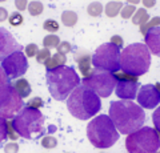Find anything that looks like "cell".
<instances>
[{
  "mask_svg": "<svg viewBox=\"0 0 160 153\" xmlns=\"http://www.w3.org/2000/svg\"><path fill=\"white\" fill-rule=\"evenodd\" d=\"M156 27H160V17H159V16H156V17L151 19V20H149V22L146 24V26L140 27V33L146 36V35H147V32L149 31V29L156 28Z\"/></svg>",
  "mask_w": 160,
  "mask_h": 153,
  "instance_id": "obj_23",
  "label": "cell"
},
{
  "mask_svg": "<svg viewBox=\"0 0 160 153\" xmlns=\"http://www.w3.org/2000/svg\"><path fill=\"white\" fill-rule=\"evenodd\" d=\"M156 153H158V152H156Z\"/></svg>",
  "mask_w": 160,
  "mask_h": 153,
  "instance_id": "obj_44",
  "label": "cell"
},
{
  "mask_svg": "<svg viewBox=\"0 0 160 153\" xmlns=\"http://www.w3.org/2000/svg\"><path fill=\"white\" fill-rule=\"evenodd\" d=\"M87 12H88V15H91V16L98 17L103 12V6L100 3H98V2H93L87 7Z\"/></svg>",
  "mask_w": 160,
  "mask_h": 153,
  "instance_id": "obj_24",
  "label": "cell"
},
{
  "mask_svg": "<svg viewBox=\"0 0 160 153\" xmlns=\"http://www.w3.org/2000/svg\"><path fill=\"white\" fill-rule=\"evenodd\" d=\"M8 22H9L11 26L18 27V26H20V24H23L24 17H23V15L20 12H12L11 15H9V17H8Z\"/></svg>",
  "mask_w": 160,
  "mask_h": 153,
  "instance_id": "obj_28",
  "label": "cell"
},
{
  "mask_svg": "<svg viewBox=\"0 0 160 153\" xmlns=\"http://www.w3.org/2000/svg\"><path fill=\"white\" fill-rule=\"evenodd\" d=\"M108 113L116 129L123 135H131L139 131L146 122L144 109L133 101H112Z\"/></svg>",
  "mask_w": 160,
  "mask_h": 153,
  "instance_id": "obj_1",
  "label": "cell"
},
{
  "mask_svg": "<svg viewBox=\"0 0 160 153\" xmlns=\"http://www.w3.org/2000/svg\"><path fill=\"white\" fill-rule=\"evenodd\" d=\"M82 83H83L82 85L93 91L99 97H108L112 93V91L116 88L118 80L113 73L111 72L102 71V69H93L91 76L84 77Z\"/></svg>",
  "mask_w": 160,
  "mask_h": 153,
  "instance_id": "obj_9",
  "label": "cell"
},
{
  "mask_svg": "<svg viewBox=\"0 0 160 153\" xmlns=\"http://www.w3.org/2000/svg\"><path fill=\"white\" fill-rule=\"evenodd\" d=\"M71 49H72V47H71V44H69L68 41H62L59 44V47H58V53L66 55V53H68Z\"/></svg>",
  "mask_w": 160,
  "mask_h": 153,
  "instance_id": "obj_34",
  "label": "cell"
},
{
  "mask_svg": "<svg viewBox=\"0 0 160 153\" xmlns=\"http://www.w3.org/2000/svg\"><path fill=\"white\" fill-rule=\"evenodd\" d=\"M123 3L120 2H109L106 6V15L108 17H115L119 13V11L122 9Z\"/></svg>",
  "mask_w": 160,
  "mask_h": 153,
  "instance_id": "obj_21",
  "label": "cell"
},
{
  "mask_svg": "<svg viewBox=\"0 0 160 153\" xmlns=\"http://www.w3.org/2000/svg\"><path fill=\"white\" fill-rule=\"evenodd\" d=\"M13 129L16 133L27 140H35L42 137L46 133L44 127V116L39 109L26 107L12 120Z\"/></svg>",
  "mask_w": 160,
  "mask_h": 153,
  "instance_id": "obj_6",
  "label": "cell"
},
{
  "mask_svg": "<svg viewBox=\"0 0 160 153\" xmlns=\"http://www.w3.org/2000/svg\"><path fill=\"white\" fill-rule=\"evenodd\" d=\"M8 137V121L0 117V144H3Z\"/></svg>",
  "mask_w": 160,
  "mask_h": 153,
  "instance_id": "obj_26",
  "label": "cell"
},
{
  "mask_svg": "<svg viewBox=\"0 0 160 153\" xmlns=\"http://www.w3.org/2000/svg\"><path fill=\"white\" fill-rule=\"evenodd\" d=\"M75 61L78 63L79 71L84 77L91 76V73L93 72V69H91V63H92V57L91 53L87 52L86 49H78L73 55Z\"/></svg>",
  "mask_w": 160,
  "mask_h": 153,
  "instance_id": "obj_15",
  "label": "cell"
},
{
  "mask_svg": "<svg viewBox=\"0 0 160 153\" xmlns=\"http://www.w3.org/2000/svg\"><path fill=\"white\" fill-rule=\"evenodd\" d=\"M67 61V57L66 55H62V53H55L53 56H51V59L44 64L47 68V71H52V69H56L59 67H64V64Z\"/></svg>",
  "mask_w": 160,
  "mask_h": 153,
  "instance_id": "obj_18",
  "label": "cell"
},
{
  "mask_svg": "<svg viewBox=\"0 0 160 153\" xmlns=\"http://www.w3.org/2000/svg\"><path fill=\"white\" fill-rule=\"evenodd\" d=\"M2 68L6 72L8 79H18L22 77L28 69V60L27 56L22 51L12 53L11 56L4 59L2 61Z\"/></svg>",
  "mask_w": 160,
  "mask_h": 153,
  "instance_id": "obj_11",
  "label": "cell"
},
{
  "mask_svg": "<svg viewBox=\"0 0 160 153\" xmlns=\"http://www.w3.org/2000/svg\"><path fill=\"white\" fill-rule=\"evenodd\" d=\"M23 109V98L13 89L11 83L0 88V117L6 118V120L15 118Z\"/></svg>",
  "mask_w": 160,
  "mask_h": 153,
  "instance_id": "obj_10",
  "label": "cell"
},
{
  "mask_svg": "<svg viewBox=\"0 0 160 153\" xmlns=\"http://www.w3.org/2000/svg\"><path fill=\"white\" fill-rule=\"evenodd\" d=\"M158 135H159V139H160V133H158Z\"/></svg>",
  "mask_w": 160,
  "mask_h": 153,
  "instance_id": "obj_43",
  "label": "cell"
},
{
  "mask_svg": "<svg viewBox=\"0 0 160 153\" xmlns=\"http://www.w3.org/2000/svg\"><path fill=\"white\" fill-rule=\"evenodd\" d=\"M144 40H146V45L149 52L160 57V27L149 29L147 35L144 36Z\"/></svg>",
  "mask_w": 160,
  "mask_h": 153,
  "instance_id": "obj_16",
  "label": "cell"
},
{
  "mask_svg": "<svg viewBox=\"0 0 160 153\" xmlns=\"http://www.w3.org/2000/svg\"><path fill=\"white\" fill-rule=\"evenodd\" d=\"M138 103L144 109H153L160 104V84H146L138 92Z\"/></svg>",
  "mask_w": 160,
  "mask_h": 153,
  "instance_id": "obj_12",
  "label": "cell"
},
{
  "mask_svg": "<svg viewBox=\"0 0 160 153\" xmlns=\"http://www.w3.org/2000/svg\"><path fill=\"white\" fill-rule=\"evenodd\" d=\"M47 84L51 96L58 101H63L80 85V77L72 67H59L47 71Z\"/></svg>",
  "mask_w": 160,
  "mask_h": 153,
  "instance_id": "obj_3",
  "label": "cell"
},
{
  "mask_svg": "<svg viewBox=\"0 0 160 153\" xmlns=\"http://www.w3.org/2000/svg\"><path fill=\"white\" fill-rule=\"evenodd\" d=\"M148 22H149V15L144 8H139L138 11L135 12L133 17H132V23L135 24V26L143 27V26H146Z\"/></svg>",
  "mask_w": 160,
  "mask_h": 153,
  "instance_id": "obj_19",
  "label": "cell"
},
{
  "mask_svg": "<svg viewBox=\"0 0 160 153\" xmlns=\"http://www.w3.org/2000/svg\"><path fill=\"white\" fill-rule=\"evenodd\" d=\"M140 84L138 80H119L115 88V93L119 98L124 101H131L138 97Z\"/></svg>",
  "mask_w": 160,
  "mask_h": 153,
  "instance_id": "obj_14",
  "label": "cell"
},
{
  "mask_svg": "<svg viewBox=\"0 0 160 153\" xmlns=\"http://www.w3.org/2000/svg\"><path fill=\"white\" fill-rule=\"evenodd\" d=\"M136 11H138L136 7H133V6H126V7H123V9H122V17L123 19L132 17Z\"/></svg>",
  "mask_w": 160,
  "mask_h": 153,
  "instance_id": "obj_32",
  "label": "cell"
},
{
  "mask_svg": "<svg viewBox=\"0 0 160 153\" xmlns=\"http://www.w3.org/2000/svg\"><path fill=\"white\" fill-rule=\"evenodd\" d=\"M120 48L116 47L112 43H104L92 55V64L96 69L107 71L111 73H118L119 69L122 68L120 63Z\"/></svg>",
  "mask_w": 160,
  "mask_h": 153,
  "instance_id": "obj_8",
  "label": "cell"
},
{
  "mask_svg": "<svg viewBox=\"0 0 160 153\" xmlns=\"http://www.w3.org/2000/svg\"><path fill=\"white\" fill-rule=\"evenodd\" d=\"M43 29H46L48 32H56L59 31V23L56 20H52V19H48V20L44 22Z\"/></svg>",
  "mask_w": 160,
  "mask_h": 153,
  "instance_id": "obj_29",
  "label": "cell"
},
{
  "mask_svg": "<svg viewBox=\"0 0 160 153\" xmlns=\"http://www.w3.org/2000/svg\"><path fill=\"white\" fill-rule=\"evenodd\" d=\"M109 43L115 44V45L119 47V48H122V47H123V39L120 37V36H118V35L112 36V37H111V41H109Z\"/></svg>",
  "mask_w": 160,
  "mask_h": 153,
  "instance_id": "obj_39",
  "label": "cell"
},
{
  "mask_svg": "<svg viewBox=\"0 0 160 153\" xmlns=\"http://www.w3.org/2000/svg\"><path fill=\"white\" fill-rule=\"evenodd\" d=\"M44 105V103H43V98L42 97H32L31 100H29L27 103V107L28 108H33V109H40Z\"/></svg>",
  "mask_w": 160,
  "mask_h": 153,
  "instance_id": "obj_31",
  "label": "cell"
},
{
  "mask_svg": "<svg viewBox=\"0 0 160 153\" xmlns=\"http://www.w3.org/2000/svg\"><path fill=\"white\" fill-rule=\"evenodd\" d=\"M6 19H8V12L4 7H0V23L6 22Z\"/></svg>",
  "mask_w": 160,
  "mask_h": 153,
  "instance_id": "obj_41",
  "label": "cell"
},
{
  "mask_svg": "<svg viewBox=\"0 0 160 153\" xmlns=\"http://www.w3.org/2000/svg\"><path fill=\"white\" fill-rule=\"evenodd\" d=\"M42 145L44 148H47V149H52V148L58 145V140L53 136H46L42 139Z\"/></svg>",
  "mask_w": 160,
  "mask_h": 153,
  "instance_id": "obj_30",
  "label": "cell"
},
{
  "mask_svg": "<svg viewBox=\"0 0 160 153\" xmlns=\"http://www.w3.org/2000/svg\"><path fill=\"white\" fill-rule=\"evenodd\" d=\"M38 45L36 44H28V45L26 47V55L27 57H33V56H36L38 55Z\"/></svg>",
  "mask_w": 160,
  "mask_h": 153,
  "instance_id": "obj_35",
  "label": "cell"
},
{
  "mask_svg": "<svg viewBox=\"0 0 160 153\" xmlns=\"http://www.w3.org/2000/svg\"><path fill=\"white\" fill-rule=\"evenodd\" d=\"M12 87H13V89L18 92V95L24 98V97H27L31 95V85H29V83L26 80V79H18L16 81H12Z\"/></svg>",
  "mask_w": 160,
  "mask_h": 153,
  "instance_id": "obj_17",
  "label": "cell"
},
{
  "mask_svg": "<svg viewBox=\"0 0 160 153\" xmlns=\"http://www.w3.org/2000/svg\"><path fill=\"white\" fill-rule=\"evenodd\" d=\"M15 6H16V8L19 9V11H24V9L26 8H28L27 7V2H20V0H16V2H15Z\"/></svg>",
  "mask_w": 160,
  "mask_h": 153,
  "instance_id": "obj_40",
  "label": "cell"
},
{
  "mask_svg": "<svg viewBox=\"0 0 160 153\" xmlns=\"http://www.w3.org/2000/svg\"><path fill=\"white\" fill-rule=\"evenodd\" d=\"M43 9H44V7L40 2H31L28 4V12L31 16H39V15L43 12Z\"/></svg>",
  "mask_w": 160,
  "mask_h": 153,
  "instance_id": "obj_25",
  "label": "cell"
},
{
  "mask_svg": "<svg viewBox=\"0 0 160 153\" xmlns=\"http://www.w3.org/2000/svg\"><path fill=\"white\" fill-rule=\"evenodd\" d=\"M18 51H22V45L15 40L11 32L0 27V61H3L4 59Z\"/></svg>",
  "mask_w": 160,
  "mask_h": 153,
  "instance_id": "obj_13",
  "label": "cell"
},
{
  "mask_svg": "<svg viewBox=\"0 0 160 153\" xmlns=\"http://www.w3.org/2000/svg\"><path fill=\"white\" fill-rule=\"evenodd\" d=\"M60 43L62 41H60L59 36H56V35H48V36H46L43 39V45H44V48H47V49L58 48Z\"/></svg>",
  "mask_w": 160,
  "mask_h": 153,
  "instance_id": "obj_22",
  "label": "cell"
},
{
  "mask_svg": "<svg viewBox=\"0 0 160 153\" xmlns=\"http://www.w3.org/2000/svg\"><path fill=\"white\" fill-rule=\"evenodd\" d=\"M144 6H147V7H152V6H155V2H144Z\"/></svg>",
  "mask_w": 160,
  "mask_h": 153,
  "instance_id": "obj_42",
  "label": "cell"
},
{
  "mask_svg": "<svg viewBox=\"0 0 160 153\" xmlns=\"http://www.w3.org/2000/svg\"><path fill=\"white\" fill-rule=\"evenodd\" d=\"M124 73L139 77L147 73L151 65V52L143 43H133L126 47L120 56Z\"/></svg>",
  "mask_w": 160,
  "mask_h": 153,
  "instance_id": "obj_4",
  "label": "cell"
},
{
  "mask_svg": "<svg viewBox=\"0 0 160 153\" xmlns=\"http://www.w3.org/2000/svg\"><path fill=\"white\" fill-rule=\"evenodd\" d=\"M49 59H51V52H49V49H47V48L39 49V52L36 55V61L39 64H46Z\"/></svg>",
  "mask_w": 160,
  "mask_h": 153,
  "instance_id": "obj_27",
  "label": "cell"
},
{
  "mask_svg": "<svg viewBox=\"0 0 160 153\" xmlns=\"http://www.w3.org/2000/svg\"><path fill=\"white\" fill-rule=\"evenodd\" d=\"M8 80H9V79L7 77L6 72H4V69L2 68V65H0V88L4 87L6 84H8Z\"/></svg>",
  "mask_w": 160,
  "mask_h": 153,
  "instance_id": "obj_38",
  "label": "cell"
},
{
  "mask_svg": "<svg viewBox=\"0 0 160 153\" xmlns=\"http://www.w3.org/2000/svg\"><path fill=\"white\" fill-rule=\"evenodd\" d=\"M128 153H156L160 149V139L156 129L151 127H143L131 133L126 139Z\"/></svg>",
  "mask_w": 160,
  "mask_h": 153,
  "instance_id": "obj_7",
  "label": "cell"
},
{
  "mask_svg": "<svg viewBox=\"0 0 160 153\" xmlns=\"http://www.w3.org/2000/svg\"><path fill=\"white\" fill-rule=\"evenodd\" d=\"M69 113L79 120H88L102 109L100 97L84 85H79L67 100Z\"/></svg>",
  "mask_w": 160,
  "mask_h": 153,
  "instance_id": "obj_2",
  "label": "cell"
},
{
  "mask_svg": "<svg viewBox=\"0 0 160 153\" xmlns=\"http://www.w3.org/2000/svg\"><path fill=\"white\" fill-rule=\"evenodd\" d=\"M62 23L66 27H73L78 23V13L73 11H64L62 13Z\"/></svg>",
  "mask_w": 160,
  "mask_h": 153,
  "instance_id": "obj_20",
  "label": "cell"
},
{
  "mask_svg": "<svg viewBox=\"0 0 160 153\" xmlns=\"http://www.w3.org/2000/svg\"><path fill=\"white\" fill-rule=\"evenodd\" d=\"M87 137L95 148L107 149L119 140V131L108 115H99L87 125Z\"/></svg>",
  "mask_w": 160,
  "mask_h": 153,
  "instance_id": "obj_5",
  "label": "cell"
},
{
  "mask_svg": "<svg viewBox=\"0 0 160 153\" xmlns=\"http://www.w3.org/2000/svg\"><path fill=\"white\" fill-rule=\"evenodd\" d=\"M152 121L155 124V129H156V132L160 133V105L152 113Z\"/></svg>",
  "mask_w": 160,
  "mask_h": 153,
  "instance_id": "obj_33",
  "label": "cell"
},
{
  "mask_svg": "<svg viewBox=\"0 0 160 153\" xmlns=\"http://www.w3.org/2000/svg\"><path fill=\"white\" fill-rule=\"evenodd\" d=\"M8 137L11 140H18L19 135L16 132H13V125H12V121H8Z\"/></svg>",
  "mask_w": 160,
  "mask_h": 153,
  "instance_id": "obj_37",
  "label": "cell"
},
{
  "mask_svg": "<svg viewBox=\"0 0 160 153\" xmlns=\"http://www.w3.org/2000/svg\"><path fill=\"white\" fill-rule=\"evenodd\" d=\"M4 152L6 153H18L19 152V145L16 142H9V144H6L4 146Z\"/></svg>",
  "mask_w": 160,
  "mask_h": 153,
  "instance_id": "obj_36",
  "label": "cell"
}]
</instances>
